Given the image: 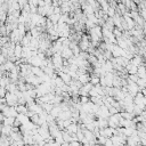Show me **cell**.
I'll use <instances>...</instances> for the list:
<instances>
[{
	"label": "cell",
	"instance_id": "1",
	"mask_svg": "<svg viewBox=\"0 0 146 146\" xmlns=\"http://www.w3.org/2000/svg\"><path fill=\"white\" fill-rule=\"evenodd\" d=\"M67 130L70 131V132H76L78 131V129H76V125L75 124H70V125H67Z\"/></svg>",
	"mask_w": 146,
	"mask_h": 146
},
{
	"label": "cell",
	"instance_id": "2",
	"mask_svg": "<svg viewBox=\"0 0 146 146\" xmlns=\"http://www.w3.org/2000/svg\"><path fill=\"white\" fill-rule=\"evenodd\" d=\"M21 50H22L21 47L19 46H16V48H15V56L16 57H19L21 56Z\"/></svg>",
	"mask_w": 146,
	"mask_h": 146
}]
</instances>
